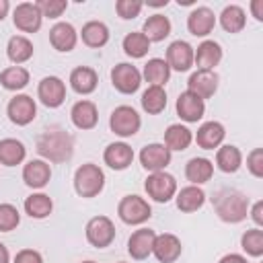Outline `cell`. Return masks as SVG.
Instances as JSON below:
<instances>
[{
  "label": "cell",
  "mask_w": 263,
  "mask_h": 263,
  "mask_svg": "<svg viewBox=\"0 0 263 263\" xmlns=\"http://www.w3.org/2000/svg\"><path fill=\"white\" fill-rule=\"evenodd\" d=\"M6 55L12 64H25L27 60H31L33 55V43L23 37V35H14L8 39V45H6Z\"/></svg>",
  "instance_id": "f546056e"
},
{
  "label": "cell",
  "mask_w": 263,
  "mask_h": 263,
  "mask_svg": "<svg viewBox=\"0 0 263 263\" xmlns=\"http://www.w3.org/2000/svg\"><path fill=\"white\" fill-rule=\"evenodd\" d=\"M49 179H51V168H49V164H47L45 160H41V158L29 160V162L25 164V168H23V181H25L29 187H33V189L45 187V185L49 183Z\"/></svg>",
  "instance_id": "d6986e66"
},
{
  "label": "cell",
  "mask_w": 263,
  "mask_h": 263,
  "mask_svg": "<svg viewBox=\"0 0 263 263\" xmlns=\"http://www.w3.org/2000/svg\"><path fill=\"white\" fill-rule=\"evenodd\" d=\"M154 238H156V232L150 230V228H140L136 230L129 240H127V253L132 255V259H146L150 253H152V247H154Z\"/></svg>",
  "instance_id": "ac0fdd59"
},
{
  "label": "cell",
  "mask_w": 263,
  "mask_h": 263,
  "mask_svg": "<svg viewBox=\"0 0 263 263\" xmlns=\"http://www.w3.org/2000/svg\"><path fill=\"white\" fill-rule=\"evenodd\" d=\"M140 162L150 173L164 171L171 162V150L164 144H148L140 152Z\"/></svg>",
  "instance_id": "4fadbf2b"
},
{
  "label": "cell",
  "mask_w": 263,
  "mask_h": 263,
  "mask_svg": "<svg viewBox=\"0 0 263 263\" xmlns=\"http://www.w3.org/2000/svg\"><path fill=\"white\" fill-rule=\"evenodd\" d=\"M168 68L177 70V72H187L193 66V47L187 41H173L166 49V60Z\"/></svg>",
  "instance_id": "2e32d148"
},
{
  "label": "cell",
  "mask_w": 263,
  "mask_h": 263,
  "mask_svg": "<svg viewBox=\"0 0 263 263\" xmlns=\"http://www.w3.org/2000/svg\"><path fill=\"white\" fill-rule=\"evenodd\" d=\"M109 125H111V132L121 136V138H129L134 134H138L140 125H142V119L140 115L136 113L134 107L129 105H119L113 109L111 113V119H109Z\"/></svg>",
  "instance_id": "277c9868"
},
{
  "label": "cell",
  "mask_w": 263,
  "mask_h": 263,
  "mask_svg": "<svg viewBox=\"0 0 263 263\" xmlns=\"http://www.w3.org/2000/svg\"><path fill=\"white\" fill-rule=\"evenodd\" d=\"M80 37L82 41L88 45V47H103L107 41H109V29L105 23L101 21H88L82 31H80Z\"/></svg>",
  "instance_id": "4dcf8cb0"
},
{
  "label": "cell",
  "mask_w": 263,
  "mask_h": 263,
  "mask_svg": "<svg viewBox=\"0 0 263 263\" xmlns=\"http://www.w3.org/2000/svg\"><path fill=\"white\" fill-rule=\"evenodd\" d=\"M25 146L23 142L14 140V138H4L0 140V164L4 166H16L25 160Z\"/></svg>",
  "instance_id": "83f0119b"
},
{
  "label": "cell",
  "mask_w": 263,
  "mask_h": 263,
  "mask_svg": "<svg viewBox=\"0 0 263 263\" xmlns=\"http://www.w3.org/2000/svg\"><path fill=\"white\" fill-rule=\"evenodd\" d=\"M220 25H222L224 31H228V33H238V31H242L245 25H247L245 10H242L240 6H236V4L226 6V8L222 10V14H220Z\"/></svg>",
  "instance_id": "d590c367"
},
{
  "label": "cell",
  "mask_w": 263,
  "mask_h": 263,
  "mask_svg": "<svg viewBox=\"0 0 263 263\" xmlns=\"http://www.w3.org/2000/svg\"><path fill=\"white\" fill-rule=\"evenodd\" d=\"M142 107L150 115H158L166 107V92L162 86H148L142 95Z\"/></svg>",
  "instance_id": "8d00e7d4"
},
{
  "label": "cell",
  "mask_w": 263,
  "mask_h": 263,
  "mask_svg": "<svg viewBox=\"0 0 263 263\" xmlns=\"http://www.w3.org/2000/svg\"><path fill=\"white\" fill-rule=\"evenodd\" d=\"M37 95H39V99H41V103L45 107L55 109V107H60L66 101V84L58 76H45L39 82Z\"/></svg>",
  "instance_id": "8fae6325"
},
{
  "label": "cell",
  "mask_w": 263,
  "mask_h": 263,
  "mask_svg": "<svg viewBox=\"0 0 263 263\" xmlns=\"http://www.w3.org/2000/svg\"><path fill=\"white\" fill-rule=\"evenodd\" d=\"M240 245L251 257H261L263 255V230H259V228L247 230L240 238Z\"/></svg>",
  "instance_id": "ab89813d"
},
{
  "label": "cell",
  "mask_w": 263,
  "mask_h": 263,
  "mask_svg": "<svg viewBox=\"0 0 263 263\" xmlns=\"http://www.w3.org/2000/svg\"><path fill=\"white\" fill-rule=\"evenodd\" d=\"M251 218L255 220L257 226H263V201H257L251 210Z\"/></svg>",
  "instance_id": "bcb514c9"
},
{
  "label": "cell",
  "mask_w": 263,
  "mask_h": 263,
  "mask_svg": "<svg viewBox=\"0 0 263 263\" xmlns=\"http://www.w3.org/2000/svg\"><path fill=\"white\" fill-rule=\"evenodd\" d=\"M222 60V47L216 41H203L193 51V62L199 66V70H214Z\"/></svg>",
  "instance_id": "cb8c5ba5"
},
{
  "label": "cell",
  "mask_w": 263,
  "mask_h": 263,
  "mask_svg": "<svg viewBox=\"0 0 263 263\" xmlns=\"http://www.w3.org/2000/svg\"><path fill=\"white\" fill-rule=\"evenodd\" d=\"M181 240L175 236V234H156L154 238V247H152V253L154 257L160 261V263H175L179 257H181Z\"/></svg>",
  "instance_id": "9a60e30c"
},
{
  "label": "cell",
  "mask_w": 263,
  "mask_h": 263,
  "mask_svg": "<svg viewBox=\"0 0 263 263\" xmlns=\"http://www.w3.org/2000/svg\"><path fill=\"white\" fill-rule=\"evenodd\" d=\"M150 43L152 41H162L171 33V21L164 14H152L144 21V27L140 31Z\"/></svg>",
  "instance_id": "484cf974"
},
{
  "label": "cell",
  "mask_w": 263,
  "mask_h": 263,
  "mask_svg": "<svg viewBox=\"0 0 263 263\" xmlns=\"http://www.w3.org/2000/svg\"><path fill=\"white\" fill-rule=\"evenodd\" d=\"M111 82L113 86L123 92V95H134L138 88H140V82H142V74L136 66L132 64H117L113 70H111Z\"/></svg>",
  "instance_id": "ba28073f"
},
{
  "label": "cell",
  "mask_w": 263,
  "mask_h": 263,
  "mask_svg": "<svg viewBox=\"0 0 263 263\" xmlns=\"http://www.w3.org/2000/svg\"><path fill=\"white\" fill-rule=\"evenodd\" d=\"M218 263H249L242 255H236V253H230V255H224Z\"/></svg>",
  "instance_id": "c3c4849f"
},
{
  "label": "cell",
  "mask_w": 263,
  "mask_h": 263,
  "mask_svg": "<svg viewBox=\"0 0 263 263\" xmlns=\"http://www.w3.org/2000/svg\"><path fill=\"white\" fill-rule=\"evenodd\" d=\"M37 152L43 158H47L49 162H55V164L66 162V160H70V156L74 152L72 136L62 127H49L39 136Z\"/></svg>",
  "instance_id": "6da1fadb"
},
{
  "label": "cell",
  "mask_w": 263,
  "mask_h": 263,
  "mask_svg": "<svg viewBox=\"0 0 263 263\" xmlns=\"http://www.w3.org/2000/svg\"><path fill=\"white\" fill-rule=\"evenodd\" d=\"M203 201H205V193L197 185H187L177 193V208L187 214L197 212L203 205Z\"/></svg>",
  "instance_id": "4316f807"
},
{
  "label": "cell",
  "mask_w": 263,
  "mask_h": 263,
  "mask_svg": "<svg viewBox=\"0 0 263 263\" xmlns=\"http://www.w3.org/2000/svg\"><path fill=\"white\" fill-rule=\"evenodd\" d=\"M72 123L78 129H92L99 121V111L92 101H78L70 111Z\"/></svg>",
  "instance_id": "603a6c76"
},
{
  "label": "cell",
  "mask_w": 263,
  "mask_h": 263,
  "mask_svg": "<svg viewBox=\"0 0 263 263\" xmlns=\"http://www.w3.org/2000/svg\"><path fill=\"white\" fill-rule=\"evenodd\" d=\"M78 41V33L70 23H55L49 29V43L58 51H72Z\"/></svg>",
  "instance_id": "ffe728a7"
},
{
  "label": "cell",
  "mask_w": 263,
  "mask_h": 263,
  "mask_svg": "<svg viewBox=\"0 0 263 263\" xmlns=\"http://www.w3.org/2000/svg\"><path fill=\"white\" fill-rule=\"evenodd\" d=\"M0 84L6 90H21V88H25L29 84V72L23 66H10V68L2 70Z\"/></svg>",
  "instance_id": "74e56055"
},
{
  "label": "cell",
  "mask_w": 263,
  "mask_h": 263,
  "mask_svg": "<svg viewBox=\"0 0 263 263\" xmlns=\"http://www.w3.org/2000/svg\"><path fill=\"white\" fill-rule=\"evenodd\" d=\"M115 238V226L107 216H95L88 220L86 224V240L97 247V249H105L113 242Z\"/></svg>",
  "instance_id": "52a82bcc"
},
{
  "label": "cell",
  "mask_w": 263,
  "mask_h": 263,
  "mask_svg": "<svg viewBox=\"0 0 263 263\" xmlns=\"http://www.w3.org/2000/svg\"><path fill=\"white\" fill-rule=\"evenodd\" d=\"M240 162H242V154L236 146H222L218 148L216 152V164L222 173H236L240 168Z\"/></svg>",
  "instance_id": "836d02e7"
},
{
  "label": "cell",
  "mask_w": 263,
  "mask_h": 263,
  "mask_svg": "<svg viewBox=\"0 0 263 263\" xmlns=\"http://www.w3.org/2000/svg\"><path fill=\"white\" fill-rule=\"evenodd\" d=\"M6 113H8V119L14 125H27L35 119L37 107H35V101L29 95H16V97L10 99V103L6 107Z\"/></svg>",
  "instance_id": "9c48e42d"
},
{
  "label": "cell",
  "mask_w": 263,
  "mask_h": 263,
  "mask_svg": "<svg viewBox=\"0 0 263 263\" xmlns=\"http://www.w3.org/2000/svg\"><path fill=\"white\" fill-rule=\"evenodd\" d=\"M251 10H253V16L257 21H263V0H253L251 2Z\"/></svg>",
  "instance_id": "7dc6e473"
},
{
  "label": "cell",
  "mask_w": 263,
  "mask_h": 263,
  "mask_svg": "<svg viewBox=\"0 0 263 263\" xmlns=\"http://www.w3.org/2000/svg\"><path fill=\"white\" fill-rule=\"evenodd\" d=\"M21 214L12 203H0V232H10L18 226Z\"/></svg>",
  "instance_id": "60d3db41"
},
{
  "label": "cell",
  "mask_w": 263,
  "mask_h": 263,
  "mask_svg": "<svg viewBox=\"0 0 263 263\" xmlns=\"http://www.w3.org/2000/svg\"><path fill=\"white\" fill-rule=\"evenodd\" d=\"M12 21H14V27L18 31H23V33H35V31H39L43 16H41L37 4H33V2H21V4H16L14 12H12Z\"/></svg>",
  "instance_id": "30bf717a"
},
{
  "label": "cell",
  "mask_w": 263,
  "mask_h": 263,
  "mask_svg": "<svg viewBox=\"0 0 263 263\" xmlns=\"http://www.w3.org/2000/svg\"><path fill=\"white\" fill-rule=\"evenodd\" d=\"M142 2L140 0H119L117 4H115V10H117V14L121 16V18H136L138 14H140V10H142Z\"/></svg>",
  "instance_id": "7bdbcfd3"
},
{
  "label": "cell",
  "mask_w": 263,
  "mask_h": 263,
  "mask_svg": "<svg viewBox=\"0 0 263 263\" xmlns=\"http://www.w3.org/2000/svg\"><path fill=\"white\" fill-rule=\"evenodd\" d=\"M105 187V173L92 164L86 162L76 168L74 173V189L80 197H97Z\"/></svg>",
  "instance_id": "3957f363"
},
{
  "label": "cell",
  "mask_w": 263,
  "mask_h": 263,
  "mask_svg": "<svg viewBox=\"0 0 263 263\" xmlns=\"http://www.w3.org/2000/svg\"><path fill=\"white\" fill-rule=\"evenodd\" d=\"M226 132H224V125L218 123V121H205L203 125H199L197 134H195V142L199 148L203 150H214L222 144Z\"/></svg>",
  "instance_id": "7402d4cb"
},
{
  "label": "cell",
  "mask_w": 263,
  "mask_h": 263,
  "mask_svg": "<svg viewBox=\"0 0 263 263\" xmlns=\"http://www.w3.org/2000/svg\"><path fill=\"white\" fill-rule=\"evenodd\" d=\"M103 158H105V164H109L111 168L123 171V168H127V166L132 164V160H134V150H132V146H127L125 142H113V144H109V146L105 148Z\"/></svg>",
  "instance_id": "44dd1931"
},
{
  "label": "cell",
  "mask_w": 263,
  "mask_h": 263,
  "mask_svg": "<svg viewBox=\"0 0 263 263\" xmlns=\"http://www.w3.org/2000/svg\"><path fill=\"white\" fill-rule=\"evenodd\" d=\"M203 111H205L203 99H199L197 95H193L189 90H185V92L179 95V99H177V115L183 121L195 123V121H199L203 117Z\"/></svg>",
  "instance_id": "5bb4252c"
},
{
  "label": "cell",
  "mask_w": 263,
  "mask_h": 263,
  "mask_svg": "<svg viewBox=\"0 0 263 263\" xmlns=\"http://www.w3.org/2000/svg\"><path fill=\"white\" fill-rule=\"evenodd\" d=\"M117 214L125 224H142L152 216V208L140 195H125L117 205Z\"/></svg>",
  "instance_id": "8992f818"
},
{
  "label": "cell",
  "mask_w": 263,
  "mask_h": 263,
  "mask_svg": "<svg viewBox=\"0 0 263 263\" xmlns=\"http://www.w3.org/2000/svg\"><path fill=\"white\" fill-rule=\"evenodd\" d=\"M144 189H146V193H148L154 201L166 203V201L173 199L175 193H177V181H175L173 175H168V173H164V171H158V173H152V175L146 179Z\"/></svg>",
  "instance_id": "5b68a950"
},
{
  "label": "cell",
  "mask_w": 263,
  "mask_h": 263,
  "mask_svg": "<svg viewBox=\"0 0 263 263\" xmlns=\"http://www.w3.org/2000/svg\"><path fill=\"white\" fill-rule=\"evenodd\" d=\"M97 82H99V76L92 68L88 66H78L72 70L70 74V86L78 92V95H90L95 88H97Z\"/></svg>",
  "instance_id": "d4e9b609"
},
{
  "label": "cell",
  "mask_w": 263,
  "mask_h": 263,
  "mask_svg": "<svg viewBox=\"0 0 263 263\" xmlns=\"http://www.w3.org/2000/svg\"><path fill=\"white\" fill-rule=\"evenodd\" d=\"M14 263H43V259H41V255H39L37 251H33V249H23V251L16 253Z\"/></svg>",
  "instance_id": "f6af8a7d"
},
{
  "label": "cell",
  "mask_w": 263,
  "mask_h": 263,
  "mask_svg": "<svg viewBox=\"0 0 263 263\" xmlns=\"http://www.w3.org/2000/svg\"><path fill=\"white\" fill-rule=\"evenodd\" d=\"M0 263H10V257H8V249L0 242Z\"/></svg>",
  "instance_id": "681fc988"
},
{
  "label": "cell",
  "mask_w": 263,
  "mask_h": 263,
  "mask_svg": "<svg viewBox=\"0 0 263 263\" xmlns=\"http://www.w3.org/2000/svg\"><path fill=\"white\" fill-rule=\"evenodd\" d=\"M171 76V68L164 60L160 58H152L146 62L144 66V78L146 82H150V86H162Z\"/></svg>",
  "instance_id": "d6a6232c"
},
{
  "label": "cell",
  "mask_w": 263,
  "mask_h": 263,
  "mask_svg": "<svg viewBox=\"0 0 263 263\" xmlns=\"http://www.w3.org/2000/svg\"><path fill=\"white\" fill-rule=\"evenodd\" d=\"M119 263H123V261H119Z\"/></svg>",
  "instance_id": "f5cc1de1"
},
{
  "label": "cell",
  "mask_w": 263,
  "mask_h": 263,
  "mask_svg": "<svg viewBox=\"0 0 263 263\" xmlns=\"http://www.w3.org/2000/svg\"><path fill=\"white\" fill-rule=\"evenodd\" d=\"M187 90L199 99H210L218 90V74L214 70H197L187 80Z\"/></svg>",
  "instance_id": "7c38bea8"
},
{
  "label": "cell",
  "mask_w": 263,
  "mask_h": 263,
  "mask_svg": "<svg viewBox=\"0 0 263 263\" xmlns=\"http://www.w3.org/2000/svg\"><path fill=\"white\" fill-rule=\"evenodd\" d=\"M193 140V134L181 125V123H173L168 125V129L164 132V146L173 152V150H185Z\"/></svg>",
  "instance_id": "1f68e13d"
},
{
  "label": "cell",
  "mask_w": 263,
  "mask_h": 263,
  "mask_svg": "<svg viewBox=\"0 0 263 263\" xmlns=\"http://www.w3.org/2000/svg\"><path fill=\"white\" fill-rule=\"evenodd\" d=\"M214 175V164L208 160V158H191L185 166V177L187 181H191L193 185H201V183H208Z\"/></svg>",
  "instance_id": "f1b7e54d"
},
{
  "label": "cell",
  "mask_w": 263,
  "mask_h": 263,
  "mask_svg": "<svg viewBox=\"0 0 263 263\" xmlns=\"http://www.w3.org/2000/svg\"><path fill=\"white\" fill-rule=\"evenodd\" d=\"M51 210H53V201L45 193H33V195H29L25 199V212L31 218H37V220L47 218L51 214Z\"/></svg>",
  "instance_id": "e575fe53"
},
{
  "label": "cell",
  "mask_w": 263,
  "mask_h": 263,
  "mask_svg": "<svg viewBox=\"0 0 263 263\" xmlns=\"http://www.w3.org/2000/svg\"><path fill=\"white\" fill-rule=\"evenodd\" d=\"M247 168H249L257 179L263 177V150H261V148H255V150L247 156Z\"/></svg>",
  "instance_id": "ee69618b"
},
{
  "label": "cell",
  "mask_w": 263,
  "mask_h": 263,
  "mask_svg": "<svg viewBox=\"0 0 263 263\" xmlns=\"http://www.w3.org/2000/svg\"><path fill=\"white\" fill-rule=\"evenodd\" d=\"M41 16H49V18H58L62 16V12L68 8V2L66 0H39L35 2Z\"/></svg>",
  "instance_id": "b9f144b4"
},
{
  "label": "cell",
  "mask_w": 263,
  "mask_h": 263,
  "mask_svg": "<svg viewBox=\"0 0 263 263\" xmlns=\"http://www.w3.org/2000/svg\"><path fill=\"white\" fill-rule=\"evenodd\" d=\"M216 27V16L208 6H197L195 10H191V14L187 16V29L191 35L195 37H205L214 31Z\"/></svg>",
  "instance_id": "e0dca14e"
},
{
  "label": "cell",
  "mask_w": 263,
  "mask_h": 263,
  "mask_svg": "<svg viewBox=\"0 0 263 263\" xmlns=\"http://www.w3.org/2000/svg\"><path fill=\"white\" fill-rule=\"evenodd\" d=\"M214 210L220 216V220L228 222V224H236L242 222L249 214V197L236 189H218L212 197Z\"/></svg>",
  "instance_id": "7a4b0ae2"
},
{
  "label": "cell",
  "mask_w": 263,
  "mask_h": 263,
  "mask_svg": "<svg viewBox=\"0 0 263 263\" xmlns=\"http://www.w3.org/2000/svg\"><path fill=\"white\" fill-rule=\"evenodd\" d=\"M82 263H95V261H82Z\"/></svg>",
  "instance_id": "816d5d0a"
},
{
  "label": "cell",
  "mask_w": 263,
  "mask_h": 263,
  "mask_svg": "<svg viewBox=\"0 0 263 263\" xmlns=\"http://www.w3.org/2000/svg\"><path fill=\"white\" fill-rule=\"evenodd\" d=\"M8 8H10V4H8V0H0V21L6 16V12H8Z\"/></svg>",
  "instance_id": "f907efd6"
},
{
  "label": "cell",
  "mask_w": 263,
  "mask_h": 263,
  "mask_svg": "<svg viewBox=\"0 0 263 263\" xmlns=\"http://www.w3.org/2000/svg\"><path fill=\"white\" fill-rule=\"evenodd\" d=\"M150 49V41L142 33H127L123 39V51L129 58H144Z\"/></svg>",
  "instance_id": "f35d334b"
}]
</instances>
